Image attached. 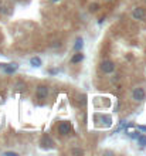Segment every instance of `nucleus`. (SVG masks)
Returning a JSON list of instances; mask_svg holds the SVG:
<instances>
[{"instance_id": "dca6fc26", "label": "nucleus", "mask_w": 146, "mask_h": 156, "mask_svg": "<svg viewBox=\"0 0 146 156\" xmlns=\"http://www.w3.org/2000/svg\"><path fill=\"white\" fill-rule=\"evenodd\" d=\"M79 104H81V105H84V104H85V95H81V97H79V101H78Z\"/></svg>"}, {"instance_id": "f3484780", "label": "nucleus", "mask_w": 146, "mask_h": 156, "mask_svg": "<svg viewBox=\"0 0 146 156\" xmlns=\"http://www.w3.org/2000/svg\"><path fill=\"white\" fill-rule=\"evenodd\" d=\"M4 155H6V156H7V155H9V156H17V153H16V152H6Z\"/></svg>"}, {"instance_id": "20e7f679", "label": "nucleus", "mask_w": 146, "mask_h": 156, "mask_svg": "<svg viewBox=\"0 0 146 156\" xmlns=\"http://www.w3.org/2000/svg\"><path fill=\"white\" fill-rule=\"evenodd\" d=\"M40 145L45 148V149H50V148H53L54 146V141L48 136V135H44L43 138H41V141H40Z\"/></svg>"}, {"instance_id": "f03ea898", "label": "nucleus", "mask_w": 146, "mask_h": 156, "mask_svg": "<svg viewBox=\"0 0 146 156\" xmlns=\"http://www.w3.org/2000/svg\"><path fill=\"white\" fill-rule=\"evenodd\" d=\"M101 70L105 72V74H109V72H112L113 70H115V64H113L112 61H109V60L102 61L101 63Z\"/></svg>"}, {"instance_id": "6ab92c4d", "label": "nucleus", "mask_w": 146, "mask_h": 156, "mask_svg": "<svg viewBox=\"0 0 146 156\" xmlns=\"http://www.w3.org/2000/svg\"><path fill=\"white\" fill-rule=\"evenodd\" d=\"M51 1H60V0H51Z\"/></svg>"}, {"instance_id": "1a4fd4ad", "label": "nucleus", "mask_w": 146, "mask_h": 156, "mask_svg": "<svg viewBox=\"0 0 146 156\" xmlns=\"http://www.w3.org/2000/svg\"><path fill=\"white\" fill-rule=\"evenodd\" d=\"M82 60H84V56H82L81 53H77V54H74V57L71 58V63H72V64H78Z\"/></svg>"}, {"instance_id": "ddd939ff", "label": "nucleus", "mask_w": 146, "mask_h": 156, "mask_svg": "<svg viewBox=\"0 0 146 156\" xmlns=\"http://www.w3.org/2000/svg\"><path fill=\"white\" fill-rule=\"evenodd\" d=\"M138 141H139V145L140 146H146V136L140 135V136L138 138Z\"/></svg>"}, {"instance_id": "9d476101", "label": "nucleus", "mask_w": 146, "mask_h": 156, "mask_svg": "<svg viewBox=\"0 0 146 156\" xmlns=\"http://www.w3.org/2000/svg\"><path fill=\"white\" fill-rule=\"evenodd\" d=\"M30 64H31L33 67H40V65H41V60H40L38 57H33V58L30 60Z\"/></svg>"}, {"instance_id": "a211bd4d", "label": "nucleus", "mask_w": 146, "mask_h": 156, "mask_svg": "<svg viewBox=\"0 0 146 156\" xmlns=\"http://www.w3.org/2000/svg\"><path fill=\"white\" fill-rule=\"evenodd\" d=\"M139 129H140V131H143V132H146V126H142V125H140V126H139Z\"/></svg>"}, {"instance_id": "2eb2a0df", "label": "nucleus", "mask_w": 146, "mask_h": 156, "mask_svg": "<svg viewBox=\"0 0 146 156\" xmlns=\"http://www.w3.org/2000/svg\"><path fill=\"white\" fill-rule=\"evenodd\" d=\"M71 153H72V155H82V153H84V150H81V149H72V150H71Z\"/></svg>"}, {"instance_id": "0eeeda50", "label": "nucleus", "mask_w": 146, "mask_h": 156, "mask_svg": "<svg viewBox=\"0 0 146 156\" xmlns=\"http://www.w3.org/2000/svg\"><path fill=\"white\" fill-rule=\"evenodd\" d=\"M1 67L4 68V71L6 72H9V74H11V72H14L16 70H17V64H1Z\"/></svg>"}, {"instance_id": "423d86ee", "label": "nucleus", "mask_w": 146, "mask_h": 156, "mask_svg": "<svg viewBox=\"0 0 146 156\" xmlns=\"http://www.w3.org/2000/svg\"><path fill=\"white\" fill-rule=\"evenodd\" d=\"M132 17H133L135 20H142V19L145 17V10H143L142 7H136L135 10L132 11Z\"/></svg>"}, {"instance_id": "f8f14e48", "label": "nucleus", "mask_w": 146, "mask_h": 156, "mask_svg": "<svg viewBox=\"0 0 146 156\" xmlns=\"http://www.w3.org/2000/svg\"><path fill=\"white\" fill-rule=\"evenodd\" d=\"M128 136L132 138V139H138V138L140 136V132H138V131H135V132H128Z\"/></svg>"}, {"instance_id": "7ed1b4c3", "label": "nucleus", "mask_w": 146, "mask_h": 156, "mask_svg": "<svg viewBox=\"0 0 146 156\" xmlns=\"http://www.w3.org/2000/svg\"><path fill=\"white\" fill-rule=\"evenodd\" d=\"M70 132H71V123L70 122L64 121L58 125V134L60 135H68Z\"/></svg>"}, {"instance_id": "6e6552de", "label": "nucleus", "mask_w": 146, "mask_h": 156, "mask_svg": "<svg viewBox=\"0 0 146 156\" xmlns=\"http://www.w3.org/2000/svg\"><path fill=\"white\" fill-rule=\"evenodd\" d=\"M97 119H99V121H102V122H104V125H105V126H111V118H109V116H104V115H98V116H97Z\"/></svg>"}, {"instance_id": "9b49d317", "label": "nucleus", "mask_w": 146, "mask_h": 156, "mask_svg": "<svg viewBox=\"0 0 146 156\" xmlns=\"http://www.w3.org/2000/svg\"><path fill=\"white\" fill-rule=\"evenodd\" d=\"M82 45H84V43H82V38H81V37H78V38H77V41H75V45H74V50H75V51H79V50L82 48Z\"/></svg>"}, {"instance_id": "4468645a", "label": "nucleus", "mask_w": 146, "mask_h": 156, "mask_svg": "<svg viewBox=\"0 0 146 156\" xmlns=\"http://www.w3.org/2000/svg\"><path fill=\"white\" fill-rule=\"evenodd\" d=\"M98 9H99V4H98V3H92V4L90 6V10L91 11H97Z\"/></svg>"}, {"instance_id": "f257e3e1", "label": "nucleus", "mask_w": 146, "mask_h": 156, "mask_svg": "<svg viewBox=\"0 0 146 156\" xmlns=\"http://www.w3.org/2000/svg\"><path fill=\"white\" fill-rule=\"evenodd\" d=\"M146 97V92L143 88H135L132 91V98L136 101V102H140V101H143Z\"/></svg>"}, {"instance_id": "39448f33", "label": "nucleus", "mask_w": 146, "mask_h": 156, "mask_svg": "<svg viewBox=\"0 0 146 156\" xmlns=\"http://www.w3.org/2000/svg\"><path fill=\"white\" fill-rule=\"evenodd\" d=\"M37 97L40 100H45L48 97V88L45 85H38L37 87Z\"/></svg>"}]
</instances>
